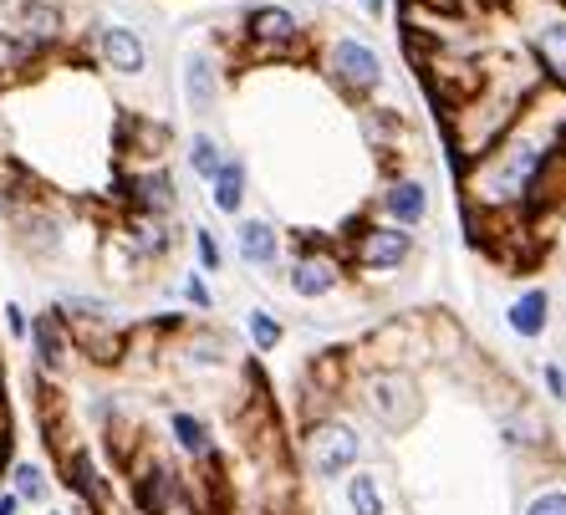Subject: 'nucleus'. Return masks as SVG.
Returning <instances> with one entry per match:
<instances>
[{
    "label": "nucleus",
    "instance_id": "f257e3e1",
    "mask_svg": "<svg viewBox=\"0 0 566 515\" xmlns=\"http://www.w3.org/2000/svg\"><path fill=\"white\" fill-rule=\"evenodd\" d=\"M87 52H93L97 66L113 72V77H144L148 72V41H144V31L128 27V21H97V27L87 31Z\"/></svg>",
    "mask_w": 566,
    "mask_h": 515
},
{
    "label": "nucleus",
    "instance_id": "f03ea898",
    "mask_svg": "<svg viewBox=\"0 0 566 515\" xmlns=\"http://www.w3.org/2000/svg\"><path fill=\"white\" fill-rule=\"evenodd\" d=\"M322 62H327V77L353 97L382 87V56H378V46H368L363 36H332Z\"/></svg>",
    "mask_w": 566,
    "mask_h": 515
},
{
    "label": "nucleus",
    "instance_id": "7ed1b4c3",
    "mask_svg": "<svg viewBox=\"0 0 566 515\" xmlns=\"http://www.w3.org/2000/svg\"><path fill=\"white\" fill-rule=\"evenodd\" d=\"M245 46H251V56H291L296 46H302V31L306 21L291 6H276V0H265V6H251L245 11Z\"/></svg>",
    "mask_w": 566,
    "mask_h": 515
},
{
    "label": "nucleus",
    "instance_id": "20e7f679",
    "mask_svg": "<svg viewBox=\"0 0 566 515\" xmlns=\"http://www.w3.org/2000/svg\"><path fill=\"white\" fill-rule=\"evenodd\" d=\"M413 255V235L403 225H363L353 235V265L363 271V276H388V271H398V265H409Z\"/></svg>",
    "mask_w": 566,
    "mask_h": 515
},
{
    "label": "nucleus",
    "instance_id": "39448f33",
    "mask_svg": "<svg viewBox=\"0 0 566 515\" xmlns=\"http://www.w3.org/2000/svg\"><path fill=\"white\" fill-rule=\"evenodd\" d=\"M357 454H363V439H357L353 423L327 419L306 434V464H312V475H322V480L347 475L357 464Z\"/></svg>",
    "mask_w": 566,
    "mask_h": 515
},
{
    "label": "nucleus",
    "instance_id": "423d86ee",
    "mask_svg": "<svg viewBox=\"0 0 566 515\" xmlns=\"http://www.w3.org/2000/svg\"><path fill=\"white\" fill-rule=\"evenodd\" d=\"M123 199H128V214H154V220H174L179 210V189L164 164H138L133 174H123Z\"/></svg>",
    "mask_w": 566,
    "mask_h": 515
},
{
    "label": "nucleus",
    "instance_id": "0eeeda50",
    "mask_svg": "<svg viewBox=\"0 0 566 515\" xmlns=\"http://www.w3.org/2000/svg\"><path fill=\"white\" fill-rule=\"evenodd\" d=\"M347 276V261L343 255H332V251H302L296 261H291L286 271V286L296 302H327L332 291L343 286Z\"/></svg>",
    "mask_w": 566,
    "mask_h": 515
},
{
    "label": "nucleus",
    "instance_id": "6e6552de",
    "mask_svg": "<svg viewBox=\"0 0 566 515\" xmlns=\"http://www.w3.org/2000/svg\"><path fill=\"white\" fill-rule=\"evenodd\" d=\"M11 225H15V245L31 255V261H52V255H62V220H56L46 204H36V199H27L21 210H11Z\"/></svg>",
    "mask_w": 566,
    "mask_h": 515
},
{
    "label": "nucleus",
    "instance_id": "1a4fd4ad",
    "mask_svg": "<svg viewBox=\"0 0 566 515\" xmlns=\"http://www.w3.org/2000/svg\"><path fill=\"white\" fill-rule=\"evenodd\" d=\"M368 409L382 429H403V423L419 413V393H413V383L403 378V372H394V368L373 372L368 378Z\"/></svg>",
    "mask_w": 566,
    "mask_h": 515
},
{
    "label": "nucleus",
    "instance_id": "9d476101",
    "mask_svg": "<svg viewBox=\"0 0 566 515\" xmlns=\"http://www.w3.org/2000/svg\"><path fill=\"white\" fill-rule=\"evenodd\" d=\"M27 343H31V353H36L41 378H62V372L72 368V337H66V322L56 317V306H46L41 317H31Z\"/></svg>",
    "mask_w": 566,
    "mask_h": 515
},
{
    "label": "nucleus",
    "instance_id": "9b49d317",
    "mask_svg": "<svg viewBox=\"0 0 566 515\" xmlns=\"http://www.w3.org/2000/svg\"><path fill=\"white\" fill-rule=\"evenodd\" d=\"M220 87H224L220 62L210 52H189L185 66H179V93H185V107L195 118H210L220 107Z\"/></svg>",
    "mask_w": 566,
    "mask_h": 515
},
{
    "label": "nucleus",
    "instance_id": "f8f14e48",
    "mask_svg": "<svg viewBox=\"0 0 566 515\" xmlns=\"http://www.w3.org/2000/svg\"><path fill=\"white\" fill-rule=\"evenodd\" d=\"M118 240L133 251V261L158 265V261H169V251L179 245V230H174V220H154V214H128V220L118 225Z\"/></svg>",
    "mask_w": 566,
    "mask_h": 515
},
{
    "label": "nucleus",
    "instance_id": "ddd939ff",
    "mask_svg": "<svg viewBox=\"0 0 566 515\" xmlns=\"http://www.w3.org/2000/svg\"><path fill=\"white\" fill-rule=\"evenodd\" d=\"M429 210H434V195H429L423 179H394V185L382 189V214H388L394 225L419 230L423 220H429Z\"/></svg>",
    "mask_w": 566,
    "mask_h": 515
},
{
    "label": "nucleus",
    "instance_id": "4468645a",
    "mask_svg": "<svg viewBox=\"0 0 566 515\" xmlns=\"http://www.w3.org/2000/svg\"><path fill=\"white\" fill-rule=\"evenodd\" d=\"M235 255L251 271H276L281 265V230L271 220H240L235 225Z\"/></svg>",
    "mask_w": 566,
    "mask_h": 515
},
{
    "label": "nucleus",
    "instance_id": "2eb2a0df",
    "mask_svg": "<svg viewBox=\"0 0 566 515\" xmlns=\"http://www.w3.org/2000/svg\"><path fill=\"white\" fill-rule=\"evenodd\" d=\"M505 327L515 332V337H526V343H536L541 332L552 327V291L546 286H531L521 291L511 306H505Z\"/></svg>",
    "mask_w": 566,
    "mask_h": 515
},
{
    "label": "nucleus",
    "instance_id": "dca6fc26",
    "mask_svg": "<svg viewBox=\"0 0 566 515\" xmlns=\"http://www.w3.org/2000/svg\"><path fill=\"white\" fill-rule=\"evenodd\" d=\"M245 195H251V174H245V159L224 154V164L214 169V179H210L214 214H240V210H245Z\"/></svg>",
    "mask_w": 566,
    "mask_h": 515
},
{
    "label": "nucleus",
    "instance_id": "f3484780",
    "mask_svg": "<svg viewBox=\"0 0 566 515\" xmlns=\"http://www.w3.org/2000/svg\"><path fill=\"white\" fill-rule=\"evenodd\" d=\"M531 41H536L541 66H546V72H552V77L566 87V15H552V21H536Z\"/></svg>",
    "mask_w": 566,
    "mask_h": 515
},
{
    "label": "nucleus",
    "instance_id": "a211bd4d",
    "mask_svg": "<svg viewBox=\"0 0 566 515\" xmlns=\"http://www.w3.org/2000/svg\"><path fill=\"white\" fill-rule=\"evenodd\" d=\"M169 434L189 460H214V439H210V429H205V419L179 409V413H169Z\"/></svg>",
    "mask_w": 566,
    "mask_h": 515
},
{
    "label": "nucleus",
    "instance_id": "6ab92c4d",
    "mask_svg": "<svg viewBox=\"0 0 566 515\" xmlns=\"http://www.w3.org/2000/svg\"><path fill=\"white\" fill-rule=\"evenodd\" d=\"M41 56L31 52L27 41L15 36L11 27H6V21H0V82H15V77H27L31 66H36Z\"/></svg>",
    "mask_w": 566,
    "mask_h": 515
},
{
    "label": "nucleus",
    "instance_id": "aec40b11",
    "mask_svg": "<svg viewBox=\"0 0 566 515\" xmlns=\"http://www.w3.org/2000/svg\"><path fill=\"white\" fill-rule=\"evenodd\" d=\"M185 159H189V174L210 185L214 169L224 164V144L214 138V133H195V138H189V148H185Z\"/></svg>",
    "mask_w": 566,
    "mask_h": 515
},
{
    "label": "nucleus",
    "instance_id": "412c9836",
    "mask_svg": "<svg viewBox=\"0 0 566 515\" xmlns=\"http://www.w3.org/2000/svg\"><path fill=\"white\" fill-rule=\"evenodd\" d=\"M179 362L189 372H210V368H224V337H210V332H199L179 347Z\"/></svg>",
    "mask_w": 566,
    "mask_h": 515
},
{
    "label": "nucleus",
    "instance_id": "4be33fe9",
    "mask_svg": "<svg viewBox=\"0 0 566 515\" xmlns=\"http://www.w3.org/2000/svg\"><path fill=\"white\" fill-rule=\"evenodd\" d=\"M245 332H251L255 353H276V347L286 343V327H281V317L271 306H251V312H245Z\"/></svg>",
    "mask_w": 566,
    "mask_h": 515
},
{
    "label": "nucleus",
    "instance_id": "5701e85b",
    "mask_svg": "<svg viewBox=\"0 0 566 515\" xmlns=\"http://www.w3.org/2000/svg\"><path fill=\"white\" fill-rule=\"evenodd\" d=\"M347 505H353V515H382V485L373 470H357L347 480Z\"/></svg>",
    "mask_w": 566,
    "mask_h": 515
},
{
    "label": "nucleus",
    "instance_id": "b1692460",
    "mask_svg": "<svg viewBox=\"0 0 566 515\" xmlns=\"http://www.w3.org/2000/svg\"><path fill=\"white\" fill-rule=\"evenodd\" d=\"M11 490L21 501H46V475L31 460H21V464H11Z\"/></svg>",
    "mask_w": 566,
    "mask_h": 515
},
{
    "label": "nucleus",
    "instance_id": "393cba45",
    "mask_svg": "<svg viewBox=\"0 0 566 515\" xmlns=\"http://www.w3.org/2000/svg\"><path fill=\"white\" fill-rule=\"evenodd\" d=\"M195 255H199V271H205V276H220L224 271V251H220V240H214V230L195 225Z\"/></svg>",
    "mask_w": 566,
    "mask_h": 515
},
{
    "label": "nucleus",
    "instance_id": "a878e982",
    "mask_svg": "<svg viewBox=\"0 0 566 515\" xmlns=\"http://www.w3.org/2000/svg\"><path fill=\"white\" fill-rule=\"evenodd\" d=\"M179 291H185V302L195 306V312H214V291H210V281H205V271H189Z\"/></svg>",
    "mask_w": 566,
    "mask_h": 515
},
{
    "label": "nucleus",
    "instance_id": "bb28decb",
    "mask_svg": "<svg viewBox=\"0 0 566 515\" xmlns=\"http://www.w3.org/2000/svg\"><path fill=\"white\" fill-rule=\"evenodd\" d=\"M0 327H6V337H11V343H27V332H31L27 306H21V302H6V306H0Z\"/></svg>",
    "mask_w": 566,
    "mask_h": 515
},
{
    "label": "nucleus",
    "instance_id": "cd10ccee",
    "mask_svg": "<svg viewBox=\"0 0 566 515\" xmlns=\"http://www.w3.org/2000/svg\"><path fill=\"white\" fill-rule=\"evenodd\" d=\"M526 515H566V490H541V495H531Z\"/></svg>",
    "mask_w": 566,
    "mask_h": 515
},
{
    "label": "nucleus",
    "instance_id": "c85d7f7f",
    "mask_svg": "<svg viewBox=\"0 0 566 515\" xmlns=\"http://www.w3.org/2000/svg\"><path fill=\"white\" fill-rule=\"evenodd\" d=\"M541 378H546V388H552L556 403H566V372L556 368V362H546V368H541Z\"/></svg>",
    "mask_w": 566,
    "mask_h": 515
},
{
    "label": "nucleus",
    "instance_id": "c756f323",
    "mask_svg": "<svg viewBox=\"0 0 566 515\" xmlns=\"http://www.w3.org/2000/svg\"><path fill=\"white\" fill-rule=\"evenodd\" d=\"M0 515H21V495H15V490L11 495H0Z\"/></svg>",
    "mask_w": 566,
    "mask_h": 515
},
{
    "label": "nucleus",
    "instance_id": "7c9ffc66",
    "mask_svg": "<svg viewBox=\"0 0 566 515\" xmlns=\"http://www.w3.org/2000/svg\"><path fill=\"white\" fill-rule=\"evenodd\" d=\"M382 6H388V0H357V11L363 15H382Z\"/></svg>",
    "mask_w": 566,
    "mask_h": 515
}]
</instances>
